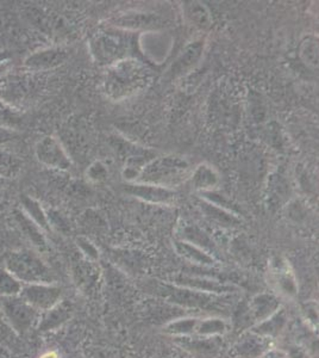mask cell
I'll use <instances>...</instances> for the list:
<instances>
[{
	"mask_svg": "<svg viewBox=\"0 0 319 358\" xmlns=\"http://www.w3.org/2000/svg\"><path fill=\"white\" fill-rule=\"evenodd\" d=\"M153 78L149 66L128 57L106 67L103 87L111 101L121 102L148 89Z\"/></svg>",
	"mask_w": 319,
	"mask_h": 358,
	"instance_id": "cell-1",
	"label": "cell"
},
{
	"mask_svg": "<svg viewBox=\"0 0 319 358\" xmlns=\"http://www.w3.org/2000/svg\"><path fill=\"white\" fill-rule=\"evenodd\" d=\"M192 171L187 159L180 155H162L144 164L136 182L174 189L188 180Z\"/></svg>",
	"mask_w": 319,
	"mask_h": 358,
	"instance_id": "cell-2",
	"label": "cell"
},
{
	"mask_svg": "<svg viewBox=\"0 0 319 358\" xmlns=\"http://www.w3.org/2000/svg\"><path fill=\"white\" fill-rule=\"evenodd\" d=\"M5 268L22 285L54 283V273L38 253L29 248L10 252L5 259Z\"/></svg>",
	"mask_w": 319,
	"mask_h": 358,
	"instance_id": "cell-3",
	"label": "cell"
},
{
	"mask_svg": "<svg viewBox=\"0 0 319 358\" xmlns=\"http://www.w3.org/2000/svg\"><path fill=\"white\" fill-rule=\"evenodd\" d=\"M0 307L8 325L20 338L30 334L40 322V312L20 295L0 297Z\"/></svg>",
	"mask_w": 319,
	"mask_h": 358,
	"instance_id": "cell-4",
	"label": "cell"
},
{
	"mask_svg": "<svg viewBox=\"0 0 319 358\" xmlns=\"http://www.w3.org/2000/svg\"><path fill=\"white\" fill-rule=\"evenodd\" d=\"M35 155L42 165L53 169L66 171L69 170L73 163L68 153L65 150L60 140L54 136H45L35 146Z\"/></svg>",
	"mask_w": 319,
	"mask_h": 358,
	"instance_id": "cell-5",
	"label": "cell"
},
{
	"mask_svg": "<svg viewBox=\"0 0 319 358\" xmlns=\"http://www.w3.org/2000/svg\"><path fill=\"white\" fill-rule=\"evenodd\" d=\"M129 43L126 38L111 34H103L92 41V54L98 62L110 66L126 59Z\"/></svg>",
	"mask_w": 319,
	"mask_h": 358,
	"instance_id": "cell-6",
	"label": "cell"
},
{
	"mask_svg": "<svg viewBox=\"0 0 319 358\" xmlns=\"http://www.w3.org/2000/svg\"><path fill=\"white\" fill-rule=\"evenodd\" d=\"M20 296L40 313H43L61 301L62 289L54 283L23 285Z\"/></svg>",
	"mask_w": 319,
	"mask_h": 358,
	"instance_id": "cell-7",
	"label": "cell"
},
{
	"mask_svg": "<svg viewBox=\"0 0 319 358\" xmlns=\"http://www.w3.org/2000/svg\"><path fill=\"white\" fill-rule=\"evenodd\" d=\"M68 50L64 47H48L25 57L24 67L31 72H47L64 65L68 60Z\"/></svg>",
	"mask_w": 319,
	"mask_h": 358,
	"instance_id": "cell-8",
	"label": "cell"
},
{
	"mask_svg": "<svg viewBox=\"0 0 319 358\" xmlns=\"http://www.w3.org/2000/svg\"><path fill=\"white\" fill-rule=\"evenodd\" d=\"M126 192L128 195L136 197L138 200L147 203L160 204V206H172L177 200V192L174 189L156 187L151 184L131 182L126 185Z\"/></svg>",
	"mask_w": 319,
	"mask_h": 358,
	"instance_id": "cell-9",
	"label": "cell"
},
{
	"mask_svg": "<svg viewBox=\"0 0 319 358\" xmlns=\"http://www.w3.org/2000/svg\"><path fill=\"white\" fill-rule=\"evenodd\" d=\"M113 27L124 30H141V29H158L165 25L161 17L155 13H121L111 20Z\"/></svg>",
	"mask_w": 319,
	"mask_h": 358,
	"instance_id": "cell-10",
	"label": "cell"
},
{
	"mask_svg": "<svg viewBox=\"0 0 319 358\" xmlns=\"http://www.w3.org/2000/svg\"><path fill=\"white\" fill-rule=\"evenodd\" d=\"M156 292L163 293L165 296L168 297L173 302H179L182 305L191 306V307H202V308H209L212 306L217 305V301H214V297L209 296L205 293H198V292H192V290L177 289V288H168L166 285H161L160 289Z\"/></svg>",
	"mask_w": 319,
	"mask_h": 358,
	"instance_id": "cell-11",
	"label": "cell"
},
{
	"mask_svg": "<svg viewBox=\"0 0 319 358\" xmlns=\"http://www.w3.org/2000/svg\"><path fill=\"white\" fill-rule=\"evenodd\" d=\"M73 313V306L66 300H61L50 310L40 313V322L37 324V330L40 332H49L65 324Z\"/></svg>",
	"mask_w": 319,
	"mask_h": 358,
	"instance_id": "cell-12",
	"label": "cell"
},
{
	"mask_svg": "<svg viewBox=\"0 0 319 358\" xmlns=\"http://www.w3.org/2000/svg\"><path fill=\"white\" fill-rule=\"evenodd\" d=\"M202 52H204V41H194L191 45H187L185 50L179 55L177 62H174L170 67V76L173 78L182 77L188 73L194 66L198 64L199 60L202 59Z\"/></svg>",
	"mask_w": 319,
	"mask_h": 358,
	"instance_id": "cell-13",
	"label": "cell"
},
{
	"mask_svg": "<svg viewBox=\"0 0 319 358\" xmlns=\"http://www.w3.org/2000/svg\"><path fill=\"white\" fill-rule=\"evenodd\" d=\"M188 180L194 190L200 192H214L219 184V176L209 164H200L191 173Z\"/></svg>",
	"mask_w": 319,
	"mask_h": 358,
	"instance_id": "cell-14",
	"label": "cell"
},
{
	"mask_svg": "<svg viewBox=\"0 0 319 358\" xmlns=\"http://www.w3.org/2000/svg\"><path fill=\"white\" fill-rule=\"evenodd\" d=\"M15 220H16L18 227L20 228V231L24 233V236L28 238V241L35 248H38V250H45L47 248L45 231L38 227L33 220H30L22 209L15 212Z\"/></svg>",
	"mask_w": 319,
	"mask_h": 358,
	"instance_id": "cell-15",
	"label": "cell"
},
{
	"mask_svg": "<svg viewBox=\"0 0 319 358\" xmlns=\"http://www.w3.org/2000/svg\"><path fill=\"white\" fill-rule=\"evenodd\" d=\"M22 210L25 215L28 216L30 220H33L38 227L42 228L45 232H48L52 229L50 224H49L48 214L45 212V209L42 208L36 200H34L31 197L25 196L22 200Z\"/></svg>",
	"mask_w": 319,
	"mask_h": 358,
	"instance_id": "cell-16",
	"label": "cell"
},
{
	"mask_svg": "<svg viewBox=\"0 0 319 358\" xmlns=\"http://www.w3.org/2000/svg\"><path fill=\"white\" fill-rule=\"evenodd\" d=\"M175 248H177L179 255L185 257L188 261L202 265H212L214 263V258L209 253L202 251V248L190 244L187 241H177Z\"/></svg>",
	"mask_w": 319,
	"mask_h": 358,
	"instance_id": "cell-17",
	"label": "cell"
},
{
	"mask_svg": "<svg viewBox=\"0 0 319 358\" xmlns=\"http://www.w3.org/2000/svg\"><path fill=\"white\" fill-rule=\"evenodd\" d=\"M185 13H186L188 22H190L191 24L194 25L195 28L200 29V30H207V29L210 28L211 24H212L210 13L200 3L191 1L187 5Z\"/></svg>",
	"mask_w": 319,
	"mask_h": 358,
	"instance_id": "cell-18",
	"label": "cell"
},
{
	"mask_svg": "<svg viewBox=\"0 0 319 358\" xmlns=\"http://www.w3.org/2000/svg\"><path fill=\"white\" fill-rule=\"evenodd\" d=\"M22 167L23 164L17 155L0 150V178L4 180L16 178L22 171Z\"/></svg>",
	"mask_w": 319,
	"mask_h": 358,
	"instance_id": "cell-19",
	"label": "cell"
},
{
	"mask_svg": "<svg viewBox=\"0 0 319 358\" xmlns=\"http://www.w3.org/2000/svg\"><path fill=\"white\" fill-rule=\"evenodd\" d=\"M299 57L305 65L310 69L318 67V38L316 36H307L299 45Z\"/></svg>",
	"mask_w": 319,
	"mask_h": 358,
	"instance_id": "cell-20",
	"label": "cell"
},
{
	"mask_svg": "<svg viewBox=\"0 0 319 358\" xmlns=\"http://www.w3.org/2000/svg\"><path fill=\"white\" fill-rule=\"evenodd\" d=\"M20 338L13 332V329L10 327L4 313L0 307V345L4 346L6 350L13 354V351L20 350Z\"/></svg>",
	"mask_w": 319,
	"mask_h": 358,
	"instance_id": "cell-21",
	"label": "cell"
},
{
	"mask_svg": "<svg viewBox=\"0 0 319 358\" xmlns=\"http://www.w3.org/2000/svg\"><path fill=\"white\" fill-rule=\"evenodd\" d=\"M199 206L202 208V212L205 213L211 220L217 221L219 224H234L239 222V219L232 213L226 212L222 208L217 207L207 201L202 200V203Z\"/></svg>",
	"mask_w": 319,
	"mask_h": 358,
	"instance_id": "cell-22",
	"label": "cell"
},
{
	"mask_svg": "<svg viewBox=\"0 0 319 358\" xmlns=\"http://www.w3.org/2000/svg\"><path fill=\"white\" fill-rule=\"evenodd\" d=\"M23 285L5 268H0V297L17 296Z\"/></svg>",
	"mask_w": 319,
	"mask_h": 358,
	"instance_id": "cell-23",
	"label": "cell"
},
{
	"mask_svg": "<svg viewBox=\"0 0 319 358\" xmlns=\"http://www.w3.org/2000/svg\"><path fill=\"white\" fill-rule=\"evenodd\" d=\"M279 307V303L273 296L262 295L259 296L254 302V313L258 319L262 320L266 319L268 315H271L276 308Z\"/></svg>",
	"mask_w": 319,
	"mask_h": 358,
	"instance_id": "cell-24",
	"label": "cell"
},
{
	"mask_svg": "<svg viewBox=\"0 0 319 358\" xmlns=\"http://www.w3.org/2000/svg\"><path fill=\"white\" fill-rule=\"evenodd\" d=\"M200 334H216L224 332L225 330V325L222 320L218 319H210V320H205L202 322L200 325L195 327Z\"/></svg>",
	"mask_w": 319,
	"mask_h": 358,
	"instance_id": "cell-25",
	"label": "cell"
},
{
	"mask_svg": "<svg viewBox=\"0 0 319 358\" xmlns=\"http://www.w3.org/2000/svg\"><path fill=\"white\" fill-rule=\"evenodd\" d=\"M86 177L94 183H101L107 177V169L101 162H96L89 167L86 172Z\"/></svg>",
	"mask_w": 319,
	"mask_h": 358,
	"instance_id": "cell-26",
	"label": "cell"
},
{
	"mask_svg": "<svg viewBox=\"0 0 319 358\" xmlns=\"http://www.w3.org/2000/svg\"><path fill=\"white\" fill-rule=\"evenodd\" d=\"M197 320L195 319H186V320H180V322H173L168 326V330L172 334H184L191 332L197 327Z\"/></svg>",
	"mask_w": 319,
	"mask_h": 358,
	"instance_id": "cell-27",
	"label": "cell"
},
{
	"mask_svg": "<svg viewBox=\"0 0 319 358\" xmlns=\"http://www.w3.org/2000/svg\"><path fill=\"white\" fill-rule=\"evenodd\" d=\"M77 245L80 246L81 250H82V252L86 253V251L89 250V253H87V257L89 258H97V251H96V248H94V245L91 244L87 239H84V238H80V239H77Z\"/></svg>",
	"mask_w": 319,
	"mask_h": 358,
	"instance_id": "cell-28",
	"label": "cell"
},
{
	"mask_svg": "<svg viewBox=\"0 0 319 358\" xmlns=\"http://www.w3.org/2000/svg\"><path fill=\"white\" fill-rule=\"evenodd\" d=\"M15 136H16L15 131L8 129V128H5V127L0 126V145L11 141Z\"/></svg>",
	"mask_w": 319,
	"mask_h": 358,
	"instance_id": "cell-29",
	"label": "cell"
},
{
	"mask_svg": "<svg viewBox=\"0 0 319 358\" xmlns=\"http://www.w3.org/2000/svg\"><path fill=\"white\" fill-rule=\"evenodd\" d=\"M261 358H288V356L283 354V352H279V351H271V352H268Z\"/></svg>",
	"mask_w": 319,
	"mask_h": 358,
	"instance_id": "cell-30",
	"label": "cell"
},
{
	"mask_svg": "<svg viewBox=\"0 0 319 358\" xmlns=\"http://www.w3.org/2000/svg\"><path fill=\"white\" fill-rule=\"evenodd\" d=\"M11 69V62H0V77L4 76L8 69Z\"/></svg>",
	"mask_w": 319,
	"mask_h": 358,
	"instance_id": "cell-31",
	"label": "cell"
},
{
	"mask_svg": "<svg viewBox=\"0 0 319 358\" xmlns=\"http://www.w3.org/2000/svg\"><path fill=\"white\" fill-rule=\"evenodd\" d=\"M13 357V354L10 352V351L6 350L4 346L0 345V358H11Z\"/></svg>",
	"mask_w": 319,
	"mask_h": 358,
	"instance_id": "cell-32",
	"label": "cell"
},
{
	"mask_svg": "<svg viewBox=\"0 0 319 358\" xmlns=\"http://www.w3.org/2000/svg\"><path fill=\"white\" fill-rule=\"evenodd\" d=\"M10 55L6 52H0V62H8Z\"/></svg>",
	"mask_w": 319,
	"mask_h": 358,
	"instance_id": "cell-33",
	"label": "cell"
},
{
	"mask_svg": "<svg viewBox=\"0 0 319 358\" xmlns=\"http://www.w3.org/2000/svg\"><path fill=\"white\" fill-rule=\"evenodd\" d=\"M40 358H59L57 357V354H54V352H48V354L43 355L42 357Z\"/></svg>",
	"mask_w": 319,
	"mask_h": 358,
	"instance_id": "cell-34",
	"label": "cell"
},
{
	"mask_svg": "<svg viewBox=\"0 0 319 358\" xmlns=\"http://www.w3.org/2000/svg\"><path fill=\"white\" fill-rule=\"evenodd\" d=\"M4 182H5L4 179L0 178V185H3V184H4Z\"/></svg>",
	"mask_w": 319,
	"mask_h": 358,
	"instance_id": "cell-35",
	"label": "cell"
}]
</instances>
